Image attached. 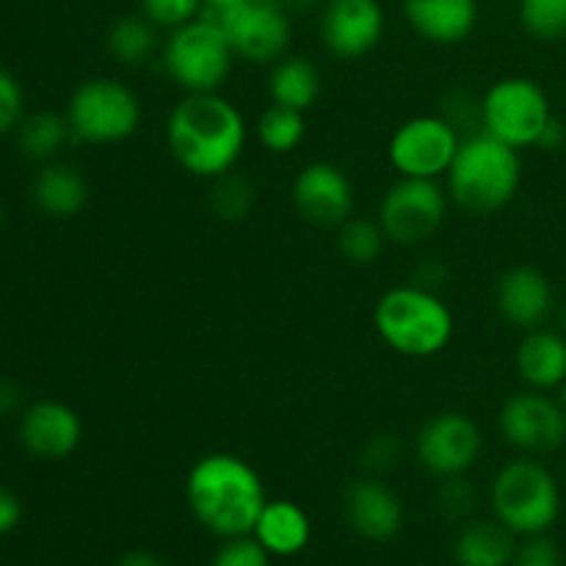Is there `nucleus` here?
Instances as JSON below:
<instances>
[{
    "mask_svg": "<svg viewBox=\"0 0 566 566\" xmlns=\"http://www.w3.org/2000/svg\"><path fill=\"white\" fill-rule=\"evenodd\" d=\"M166 144L188 175L216 180L241 160L247 119L221 92L186 94L166 119Z\"/></svg>",
    "mask_w": 566,
    "mask_h": 566,
    "instance_id": "f257e3e1",
    "label": "nucleus"
},
{
    "mask_svg": "<svg viewBox=\"0 0 566 566\" xmlns=\"http://www.w3.org/2000/svg\"><path fill=\"white\" fill-rule=\"evenodd\" d=\"M186 501L197 523L219 539L247 536L269 503L258 470L235 453H208L186 479Z\"/></svg>",
    "mask_w": 566,
    "mask_h": 566,
    "instance_id": "f03ea898",
    "label": "nucleus"
},
{
    "mask_svg": "<svg viewBox=\"0 0 566 566\" xmlns=\"http://www.w3.org/2000/svg\"><path fill=\"white\" fill-rule=\"evenodd\" d=\"M523 182L520 149L486 130L464 136L451 169L446 175V191L457 208L470 216H492L506 208Z\"/></svg>",
    "mask_w": 566,
    "mask_h": 566,
    "instance_id": "7ed1b4c3",
    "label": "nucleus"
},
{
    "mask_svg": "<svg viewBox=\"0 0 566 566\" xmlns=\"http://www.w3.org/2000/svg\"><path fill=\"white\" fill-rule=\"evenodd\" d=\"M374 326L385 346L401 357L429 359L453 337V313L437 291L418 285L390 287L374 307Z\"/></svg>",
    "mask_w": 566,
    "mask_h": 566,
    "instance_id": "20e7f679",
    "label": "nucleus"
},
{
    "mask_svg": "<svg viewBox=\"0 0 566 566\" xmlns=\"http://www.w3.org/2000/svg\"><path fill=\"white\" fill-rule=\"evenodd\" d=\"M492 514L514 536L547 534L562 512L558 481L539 459L520 457L503 464L490 486Z\"/></svg>",
    "mask_w": 566,
    "mask_h": 566,
    "instance_id": "39448f33",
    "label": "nucleus"
},
{
    "mask_svg": "<svg viewBox=\"0 0 566 566\" xmlns=\"http://www.w3.org/2000/svg\"><path fill=\"white\" fill-rule=\"evenodd\" d=\"M166 75L186 94L219 92L235 64V50L213 14L202 11L197 20L175 28L160 48Z\"/></svg>",
    "mask_w": 566,
    "mask_h": 566,
    "instance_id": "423d86ee",
    "label": "nucleus"
},
{
    "mask_svg": "<svg viewBox=\"0 0 566 566\" xmlns=\"http://www.w3.org/2000/svg\"><path fill=\"white\" fill-rule=\"evenodd\" d=\"M72 138L86 144H122L142 127V99L119 77H88L66 103Z\"/></svg>",
    "mask_w": 566,
    "mask_h": 566,
    "instance_id": "0eeeda50",
    "label": "nucleus"
},
{
    "mask_svg": "<svg viewBox=\"0 0 566 566\" xmlns=\"http://www.w3.org/2000/svg\"><path fill=\"white\" fill-rule=\"evenodd\" d=\"M484 130L514 149L536 147L553 122V105L545 88L523 75L501 77L481 97Z\"/></svg>",
    "mask_w": 566,
    "mask_h": 566,
    "instance_id": "6e6552de",
    "label": "nucleus"
},
{
    "mask_svg": "<svg viewBox=\"0 0 566 566\" xmlns=\"http://www.w3.org/2000/svg\"><path fill=\"white\" fill-rule=\"evenodd\" d=\"M448 191L440 180L398 177L379 205V224L387 241L398 247H418L434 238L448 216Z\"/></svg>",
    "mask_w": 566,
    "mask_h": 566,
    "instance_id": "1a4fd4ad",
    "label": "nucleus"
},
{
    "mask_svg": "<svg viewBox=\"0 0 566 566\" xmlns=\"http://www.w3.org/2000/svg\"><path fill=\"white\" fill-rule=\"evenodd\" d=\"M459 144H462V133L440 114L412 116L396 127L387 144V158L398 177L440 180L451 169Z\"/></svg>",
    "mask_w": 566,
    "mask_h": 566,
    "instance_id": "9d476101",
    "label": "nucleus"
},
{
    "mask_svg": "<svg viewBox=\"0 0 566 566\" xmlns=\"http://www.w3.org/2000/svg\"><path fill=\"white\" fill-rule=\"evenodd\" d=\"M224 28L235 59L249 61L258 66H271L287 55L291 48V17L285 6L265 3V0H247V3L230 6V9L210 11Z\"/></svg>",
    "mask_w": 566,
    "mask_h": 566,
    "instance_id": "9b49d317",
    "label": "nucleus"
},
{
    "mask_svg": "<svg viewBox=\"0 0 566 566\" xmlns=\"http://www.w3.org/2000/svg\"><path fill=\"white\" fill-rule=\"evenodd\" d=\"M484 451V434L470 415L437 412L420 426L415 437V457L434 479L468 475Z\"/></svg>",
    "mask_w": 566,
    "mask_h": 566,
    "instance_id": "f8f14e48",
    "label": "nucleus"
},
{
    "mask_svg": "<svg viewBox=\"0 0 566 566\" xmlns=\"http://www.w3.org/2000/svg\"><path fill=\"white\" fill-rule=\"evenodd\" d=\"M503 440L525 457L553 453L566 442V409L556 396L542 390L514 392L497 412Z\"/></svg>",
    "mask_w": 566,
    "mask_h": 566,
    "instance_id": "ddd939ff",
    "label": "nucleus"
},
{
    "mask_svg": "<svg viewBox=\"0 0 566 566\" xmlns=\"http://www.w3.org/2000/svg\"><path fill=\"white\" fill-rule=\"evenodd\" d=\"M293 205L307 224L337 230L354 216L352 177L329 160L307 164L293 180Z\"/></svg>",
    "mask_w": 566,
    "mask_h": 566,
    "instance_id": "4468645a",
    "label": "nucleus"
},
{
    "mask_svg": "<svg viewBox=\"0 0 566 566\" xmlns=\"http://www.w3.org/2000/svg\"><path fill=\"white\" fill-rule=\"evenodd\" d=\"M379 0H326L321 6V42L337 59H363L385 36Z\"/></svg>",
    "mask_w": 566,
    "mask_h": 566,
    "instance_id": "2eb2a0df",
    "label": "nucleus"
},
{
    "mask_svg": "<svg viewBox=\"0 0 566 566\" xmlns=\"http://www.w3.org/2000/svg\"><path fill=\"white\" fill-rule=\"evenodd\" d=\"M17 434H20V446L31 457L42 462H61L81 446L83 420L70 403L48 398V401H36L22 409Z\"/></svg>",
    "mask_w": 566,
    "mask_h": 566,
    "instance_id": "dca6fc26",
    "label": "nucleus"
},
{
    "mask_svg": "<svg viewBox=\"0 0 566 566\" xmlns=\"http://www.w3.org/2000/svg\"><path fill=\"white\" fill-rule=\"evenodd\" d=\"M495 307L514 329L531 332L547 326L556 310L551 276L536 265H512L495 285Z\"/></svg>",
    "mask_w": 566,
    "mask_h": 566,
    "instance_id": "f3484780",
    "label": "nucleus"
},
{
    "mask_svg": "<svg viewBox=\"0 0 566 566\" xmlns=\"http://www.w3.org/2000/svg\"><path fill=\"white\" fill-rule=\"evenodd\" d=\"M346 523L365 542H390L403 525V503L379 475L354 481L343 497Z\"/></svg>",
    "mask_w": 566,
    "mask_h": 566,
    "instance_id": "a211bd4d",
    "label": "nucleus"
},
{
    "mask_svg": "<svg viewBox=\"0 0 566 566\" xmlns=\"http://www.w3.org/2000/svg\"><path fill=\"white\" fill-rule=\"evenodd\" d=\"M403 17L431 44H459L475 31L479 0H403Z\"/></svg>",
    "mask_w": 566,
    "mask_h": 566,
    "instance_id": "6ab92c4d",
    "label": "nucleus"
},
{
    "mask_svg": "<svg viewBox=\"0 0 566 566\" xmlns=\"http://www.w3.org/2000/svg\"><path fill=\"white\" fill-rule=\"evenodd\" d=\"M517 374L531 390L551 392L566 379V335L551 326L525 332L517 346Z\"/></svg>",
    "mask_w": 566,
    "mask_h": 566,
    "instance_id": "aec40b11",
    "label": "nucleus"
},
{
    "mask_svg": "<svg viewBox=\"0 0 566 566\" xmlns=\"http://www.w3.org/2000/svg\"><path fill=\"white\" fill-rule=\"evenodd\" d=\"M86 175L77 166L64 164V160H50L42 164L31 182V199L44 216L50 219H72L88 205Z\"/></svg>",
    "mask_w": 566,
    "mask_h": 566,
    "instance_id": "412c9836",
    "label": "nucleus"
},
{
    "mask_svg": "<svg viewBox=\"0 0 566 566\" xmlns=\"http://www.w3.org/2000/svg\"><path fill=\"white\" fill-rule=\"evenodd\" d=\"M252 536L271 556H298L310 545L313 523L298 503L269 501L260 512L258 523H254Z\"/></svg>",
    "mask_w": 566,
    "mask_h": 566,
    "instance_id": "4be33fe9",
    "label": "nucleus"
},
{
    "mask_svg": "<svg viewBox=\"0 0 566 566\" xmlns=\"http://www.w3.org/2000/svg\"><path fill=\"white\" fill-rule=\"evenodd\" d=\"M517 542L497 520H475L459 531L453 542L457 566H512Z\"/></svg>",
    "mask_w": 566,
    "mask_h": 566,
    "instance_id": "5701e85b",
    "label": "nucleus"
},
{
    "mask_svg": "<svg viewBox=\"0 0 566 566\" xmlns=\"http://www.w3.org/2000/svg\"><path fill=\"white\" fill-rule=\"evenodd\" d=\"M271 103L285 105L293 111H310L321 94V72L304 55H282L276 64H271L269 75Z\"/></svg>",
    "mask_w": 566,
    "mask_h": 566,
    "instance_id": "b1692460",
    "label": "nucleus"
},
{
    "mask_svg": "<svg viewBox=\"0 0 566 566\" xmlns=\"http://www.w3.org/2000/svg\"><path fill=\"white\" fill-rule=\"evenodd\" d=\"M105 48L122 66H144L164 44L158 28L138 11V14L116 17L105 33Z\"/></svg>",
    "mask_w": 566,
    "mask_h": 566,
    "instance_id": "393cba45",
    "label": "nucleus"
},
{
    "mask_svg": "<svg viewBox=\"0 0 566 566\" xmlns=\"http://www.w3.org/2000/svg\"><path fill=\"white\" fill-rule=\"evenodd\" d=\"M70 138V119L66 114H55V111H36L17 127V147H20L22 158L33 160V164H50L59 158Z\"/></svg>",
    "mask_w": 566,
    "mask_h": 566,
    "instance_id": "a878e982",
    "label": "nucleus"
},
{
    "mask_svg": "<svg viewBox=\"0 0 566 566\" xmlns=\"http://www.w3.org/2000/svg\"><path fill=\"white\" fill-rule=\"evenodd\" d=\"M387 247V235L381 230L379 219H365V216H352L337 227V252L343 260L354 265H370L381 258Z\"/></svg>",
    "mask_w": 566,
    "mask_h": 566,
    "instance_id": "bb28decb",
    "label": "nucleus"
},
{
    "mask_svg": "<svg viewBox=\"0 0 566 566\" xmlns=\"http://www.w3.org/2000/svg\"><path fill=\"white\" fill-rule=\"evenodd\" d=\"M304 136H307V125H304L302 111L271 103L269 108L260 114L258 138L263 142L265 149H271V153H293V149L304 142Z\"/></svg>",
    "mask_w": 566,
    "mask_h": 566,
    "instance_id": "cd10ccee",
    "label": "nucleus"
},
{
    "mask_svg": "<svg viewBox=\"0 0 566 566\" xmlns=\"http://www.w3.org/2000/svg\"><path fill=\"white\" fill-rule=\"evenodd\" d=\"M254 199H258V191H254L252 180L238 175L235 169L216 177L213 188H210V210L221 221H243L252 213Z\"/></svg>",
    "mask_w": 566,
    "mask_h": 566,
    "instance_id": "c85d7f7f",
    "label": "nucleus"
},
{
    "mask_svg": "<svg viewBox=\"0 0 566 566\" xmlns=\"http://www.w3.org/2000/svg\"><path fill=\"white\" fill-rule=\"evenodd\" d=\"M520 25L542 42H558L566 36V0H520Z\"/></svg>",
    "mask_w": 566,
    "mask_h": 566,
    "instance_id": "c756f323",
    "label": "nucleus"
},
{
    "mask_svg": "<svg viewBox=\"0 0 566 566\" xmlns=\"http://www.w3.org/2000/svg\"><path fill=\"white\" fill-rule=\"evenodd\" d=\"M440 116L451 122V125L462 133V138L484 130L481 99L473 97V92H468V88H453V92H448L446 99H442Z\"/></svg>",
    "mask_w": 566,
    "mask_h": 566,
    "instance_id": "7c9ffc66",
    "label": "nucleus"
},
{
    "mask_svg": "<svg viewBox=\"0 0 566 566\" xmlns=\"http://www.w3.org/2000/svg\"><path fill=\"white\" fill-rule=\"evenodd\" d=\"M138 6L158 31H175L205 11L202 0H138Z\"/></svg>",
    "mask_w": 566,
    "mask_h": 566,
    "instance_id": "2f4dec72",
    "label": "nucleus"
},
{
    "mask_svg": "<svg viewBox=\"0 0 566 566\" xmlns=\"http://www.w3.org/2000/svg\"><path fill=\"white\" fill-rule=\"evenodd\" d=\"M210 566H271V553L252 534L232 536L216 551Z\"/></svg>",
    "mask_w": 566,
    "mask_h": 566,
    "instance_id": "473e14b6",
    "label": "nucleus"
},
{
    "mask_svg": "<svg viewBox=\"0 0 566 566\" xmlns=\"http://www.w3.org/2000/svg\"><path fill=\"white\" fill-rule=\"evenodd\" d=\"M401 462V442L392 434H374L368 437V442L363 446L359 453V464L368 475H387L392 468H398Z\"/></svg>",
    "mask_w": 566,
    "mask_h": 566,
    "instance_id": "72a5a7b5",
    "label": "nucleus"
},
{
    "mask_svg": "<svg viewBox=\"0 0 566 566\" xmlns=\"http://www.w3.org/2000/svg\"><path fill=\"white\" fill-rule=\"evenodd\" d=\"M25 119V94L20 81L6 66H0V136L17 130Z\"/></svg>",
    "mask_w": 566,
    "mask_h": 566,
    "instance_id": "f704fd0d",
    "label": "nucleus"
},
{
    "mask_svg": "<svg viewBox=\"0 0 566 566\" xmlns=\"http://www.w3.org/2000/svg\"><path fill=\"white\" fill-rule=\"evenodd\" d=\"M440 509L451 520H464L475 509V486L470 484L468 475H453L442 479L440 484Z\"/></svg>",
    "mask_w": 566,
    "mask_h": 566,
    "instance_id": "c9c22d12",
    "label": "nucleus"
},
{
    "mask_svg": "<svg viewBox=\"0 0 566 566\" xmlns=\"http://www.w3.org/2000/svg\"><path fill=\"white\" fill-rule=\"evenodd\" d=\"M512 566H562V551L545 534L525 536L523 545H517Z\"/></svg>",
    "mask_w": 566,
    "mask_h": 566,
    "instance_id": "e433bc0d",
    "label": "nucleus"
},
{
    "mask_svg": "<svg viewBox=\"0 0 566 566\" xmlns=\"http://www.w3.org/2000/svg\"><path fill=\"white\" fill-rule=\"evenodd\" d=\"M22 520V501L14 490L0 486V536L11 534Z\"/></svg>",
    "mask_w": 566,
    "mask_h": 566,
    "instance_id": "4c0bfd02",
    "label": "nucleus"
},
{
    "mask_svg": "<svg viewBox=\"0 0 566 566\" xmlns=\"http://www.w3.org/2000/svg\"><path fill=\"white\" fill-rule=\"evenodd\" d=\"M22 407V387L9 376H0V418L14 415Z\"/></svg>",
    "mask_w": 566,
    "mask_h": 566,
    "instance_id": "58836bf2",
    "label": "nucleus"
},
{
    "mask_svg": "<svg viewBox=\"0 0 566 566\" xmlns=\"http://www.w3.org/2000/svg\"><path fill=\"white\" fill-rule=\"evenodd\" d=\"M446 276H448V271H446V265L440 263V260H434L431 258L429 263H423L418 269V285H423V287H429V291H437V285H442V282H446Z\"/></svg>",
    "mask_w": 566,
    "mask_h": 566,
    "instance_id": "ea45409f",
    "label": "nucleus"
},
{
    "mask_svg": "<svg viewBox=\"0 0 566 566\" xmlns=\"http://www.w3.org/2000/svg\"><path fill=\"white\" fill-rule=\"evenodd\" d=\"M564 144H566V127H564V122L558 119V116H553V122L547 125V130L542 133V138H539V144H536V147L547 149V153H556V149H562Z\"/></svg>",
    "mask_w": 566,
    "mask_h": 566,
    "instance_id": "a19ab883",
    "label": "nucleus"
},
{
    "mask_svg": "<svg viewBox=\"0 0 566 566\" xmlns=\"http://www.w3.org/2000/svg\"><path fill=\"white\" fill-rule=\"evenodd\" d=\"M114 566H169L160 556L149 551H127Z\"/></svg>",
    "mask_w": 566,
    "mask_h": 566,
    "instance_id": "79ce46f5",
    "label": "nucleus"
},
{
    "mask_svg": "<svg viewBox=\"0 0 566 566\" xmlns=\"http://www.w3.org/2000/svg\"><path fill=\"white\" fill-rule=\"evenodd\" d=\"M205 9L210 11H221V9H230V6H238V3H247V0H202Z\"/></svg>",
    "mask_w": 566,
    "mask_h": 566,
    "instance_id": "37998d69",
    "label": "nucleus"
},
{
    "mask_svg": "<svg viewBox=\"0 0 566 566\" xmlns=\"http://www.w3.org/2000/svg\"><path fill=\"white\" fill-rule=\"evenodd\" d=\"M324 6L326 0H287L285 9H313V6Z\"/></svg>",
    "mask_w": 566,
    "mask_h": 566,
    "instance_id": "c03bdc74",
    "label": "nucleus"
},
{
    "mask_svg": "<svg viewBox=\"0 0 566 566\" xmlns=\"http://www.w3.org/2000/svg\"><path fill=\"white\" fill-rule=\"evenodd\" d=\"M556 398H558V401H562V407L566 409V379L562 381V385H558V390H556Z\"/></svg>",
    "mask_w": 566,
    "mask_h": 566,
    "instance_id": "a18cd8bd",
    "label": "nucleus"
},
{
    "mask_svg": "<svg viewBox=\"0 0 566 566\" xmlns=\"http://www.w3.org/2000/svg\"><path fill=\"white\" fill-rule=\"evenodd\" d=\"M3 224H6V210L3 205H0V230H3Z\"/></svg>",
    "mask_w": 566,
    "mask_h": 566,
    "instance_id": "49530a36",
    "label": "nucleus"
},
{
    "mask_svg": "<svg viewBox=\"0 0 566 566\" xmlns=\"http://www.w3.org/2000/svg\"><path fill=\"white\" fill-rule=\"evenodd\" d=\"M265 3H276V6H285L287 0H265Z\"/></svg>",
    "mask_w": 566,
    "mask_h": 566,
    "instance_id": "de8ad7c7",
    "label": "nucleus"
}]
</instances>
